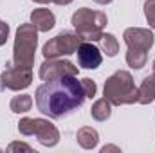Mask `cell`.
<instances>
[{
	"label": "cell",
	"instance_id": "17",
	"mask_svg": "<svg viewBox=\"0 0 155 153\" xmlns=\"http://www.w3.org/2000/svg\"><path fill=\"white\" fill-rule=\"evenodd\" d=\"M146 60H148V52H144V50L128 49V52H126V63L132 69H143L146 65Z\"/></svg>",
	"mask_w": 155,
	"mask_h": 153
},
{
	"label": "cell",
	"instance_id": "8",
	"mask_svg": "<svg viewBox=\"0 0 155 153\" xmlns=\"http://www.w3.org/2000/svg\"><path fill=\"white\" fill-rule=\"evenodd\" d=\"M123 38L128 49H135V50H144L148 52L153 47L155 36L150 29H143V27H128L123 33Z\"/></svg>",
	"mask_w": 155,
	"mask_h": 153
},
{
	"label": "cell",
	"instance_id": "9",
	"mask_svg": "<svg viewBox=\"0 0 155 153\" xmlns=\"http://www.w3.org/2000/svg\"><path fill=\"white\" fill-rule=\"evenodd\" d=\"M78 54V63H79V67H83V69H97L99 65H101V61H103V56H101V50L92 43V41H81V45L78 47L76 50Z\"/></svg>",
	"mask_w": 155,
	"mask_h": 153
},
{
	"label": "cell",
	"instance_id": "24",
	"mask_svg": "<svg viewBox=\"0 0 155 153\" xmlns=\"http://www.w3.org/2000/svg\"><path fill=\"white\" fill-rule=\"evenodd\" d=\"M52 2H54L56 5H69L72 0H52Z\"/></svg>",
	"mask_w": 155,
	"mask_h": 153
},
{
	"label": "cell",
	"instance_id": "4",
	"mask_svg": "<svg viewBox=\"0 0 155 153\" xmlns=\"http://www.w3.org/2000/svg\"><path fill=\"white\" fill-rule=\"evenodd\" d=\"M107 22L108 20L103 11H92L88 7H81L72 15V25L83 41H99Z\"/></svg>",
	"mask_w": 155,
	"mask_h": 153
},
{
	"label": "cell",
	"instance_id": "16",
	"mask_svg": "<svg viewBox=\"0 0 155 153\" xmlns=\"http://www.w3.org/2000/svg\"><path fill=\"white\" fill-rule=\"evenodd\" d=\"M99 47H101V50L107 54V56H110V58H114L117 52H119V43H117V38L114 34H110V33H103V36L99 38Z\"/></svg>",
	"mask_w": 155,
	"mask_h": 153
},
{
	"label": "cell",
	"instance_id": "23",
	"mask_svg": "<svg viewBox=\"0 0 155 153\" xmlns=\"http://www.w3.org/2000/svg\"><path fill=\"white\" fill-rule=\"evenodd\" d=\"M107 151H121L117 146H105L103 150H101V153H107Z\"/></svg>",
	"mask_w": 155,
	"mask_h": 153
},
{
	"label": "cell",
	"instance_id": "6",
	"mask_svg": "<svg viewBox=\"0 0 155 153\" xmlns=\"http://www.w3.org/2000/svg\"><path fill=\"white\" fill-rule=\"evenodd\" d=\"M33 81V70L29 67L16 65L15 61H9L5 65V70L0 76V86L5 90H24Z\"/></svg>",
	"mask_w": 155,
	"mask_h": 153
},
{
	"label": "cell",
	"instance_id": "15",
	"mask_svg": "<svg viewBox=\"0 0 155 153\" xmlns=\"http://www.w3.org/2000/svg\"><path fill=\"white\" fill-rule=\"evenodd\" d=\"M31 106H33V97H31L29 94L15 96V97L11 99V103H9V108H11V112H15V114H25V112L31 110Z\"/></svg>",
	"mask_w": 155,
	"mask_h": 153
},
{
	"label": "cell",
	"instance_id": "19",
	"mask_svg": "<svg viewBox=\"0 0 155 153\" xmlns=\"http://www.w3.org/2000/svg\"><path fill=\"white\" fill-rule=\"evenodd\" d=\"M144 16L150 24V27L155 29V0H146L144 2Z\"/></svg>",
	"mask_w": 155,
	"mask_h": 153
},
{
	"label": "cell",
	"instance_id": "5",
	"mask_svg": "<svg viewBox=\"0 0 155 153\" xmlns=\"http://www.w3.org/2000/svg\"><path fill=\"white\" fill-rule=\"evenodd\" d=\"M83 38L72 33V31H61L60 34H56L54 38H51L41 49L45 60H52V58H61V56H69L74 54L78 47L81 45Z\"/></svg>",
	"mask_w": 155,
	"mask_h": 153
},
{
	"label": "cell",
	"instance_id": "3",
	"mask_svg": "<svg viewBox=\"0 0 155 153\" xmlns=\"http://www.w3.org/2000/svg\"><path fill=\"white\" fill-rule=\"evenodd\" d=\"M38 45V29L35 24H22L16 29V38L13 45V61L22 67L33 69L35 52Z\"/></svg>",
	"mask_w": 155,
	"mask_h": 153
},
{
	"label": "cell",
	"instance_id": "14",
	"mask_svg": "<svg viewBox=\"0 0 155 153\" xmlns=\"http://www.w3.org/2000/svg\"><path fill=\"white\" fill-rule=\"evenodd\" d=\"M112 114V103L107 99V97H103V99H97L94 105H92V108H90V115L96 119V121H107L108 117Z\"/></svg>",
	"mask_w": 155,
	"mask_h": 153
},
{
	"label": "cell",
	"instance_id": "10",
	"mask_svg": "<svg viewBox=\"0 0 155 153\" xmlns=\"http://www.w3.org/2000/svg\"><path fill=\"white\" fill-rule=\"evenodd\" d=\"M33 135H36V139L40 141V144H43V146H47V148L56 146L58 141H60V132H58V128H56L51 121H47V119H35V133H33Z\"/></svg>",
	"mask_w": 155,
	"mask_h": 153
},
{
	"label": "cell",
	"instance_id": "7",
	"mask_svg": "<svg viewBox=\"0 0 155 153\" xmlns=\"http://www.w3.org/2000/svg\"><path fill=\"white\" fill-rule=\"evenodd\" d=\"M40 79L43 81H51V79H60L65 76H78V67H74V63L67 61V60H45L40 65Z\"/></svg>",
	"mask_w": 155,
	"mask_h": 153
},
{
	"label": "cell",
	"instance_id": "22",
	"mask_svg": "<svg viewBox=\"0 0 155 153\" xmlns=\"http://www.w3.org/2000/svg\"><path fill=\"white\" fill-rule=\"evenodd\" d=\"M7 36H9V25L0 20V47L7 41Z\"/></svg>",
	"mask_w": 155,
	"mask_h": 153
},
{
	"label": "cell",
	"instance_id": "1",
	"mask_svg": "<svg viewBox=\"0 0 155 153\" xmlns=\"http://www.w3.org/2000/svg\"><path fill=\"white\" fill-rule=\"evenodd\" d=\"M36 106L43 115L51 119H61L71 115L85 103V92L76 76L45 81L36 88Z\"/></svg>",
	"mask_w": 155,
	"mask_h": 153
},
{
	"label": "cell",
	"instance_id": "21",
	"mask_svg": "<svg viewBox=\"0 0 155 153\" xmlns=\"http://www.w3.org/2000/svg\"><path fill=\"white\" fill-rule=\"evenodd\" d=\"M7 151L9 153H15V151H27V153H33V148L25 142H11L7 146Z\"/></svg>",
	"mask_w": 155,
	"mask_h": 153
},
{
	"label": "cell",
	"instance_id": "27",
	"mask_svg": "<svg viewBox=\"0 0 155 153\" xmlns=\"http://www.w3.org/2000/svg\"><path fill=\"white\" fill-rule=\"evenodd\" d=\"M152 67H153V74H155V60H153V65H152Z\"/></svg>",
	"mask_w": 155,
	"mask_h": 153
},
{
	"label": "cell",
	"instance_id": "11",
	"mask_svg": "<svg viewBox=\"0 0 155 153\" xmlns=\"http://www.w3.org/2000/svg\"><path fill=\"white\" fill-rule=\"evenodd\" d=\"M31 24L36 25V29H38L40 33H47V31H51L54 27L56 18H54L52 11L41 7V9H35L31 13Z\"/></svg>",
	"mask_w": 155,
	"mask_h": 153
},
{
	"label": "cell",
	"instance_id": "18",
	"mask_svg": "<svg viewBox=\"0 0 155 153\" xmlns=\"http://www.w3.org/2000/svg\"><path fill=\"white\" fill-rule=\"evenodd\" d=\"M18 132H20L22 135H33V133H35V119H31V117L20 119V122H18Z\"/></svg>",
	"mask_w": 155,
	"mask_h": 153
},
{
	"label": "cell",
	"instance_id": "12",
	"mask_svg": "<svg viewBox=\"0 0 155 153\" xmlns=\"http://www.w3.org/2000/svg\"><path fill=\"white\" fill-rule=\"evenodd\" d=\"M155 99V74H150L143 79L141 86L137 88V103L150 105Z\"/></svg>",
	"mask_w": 155,
	"mask_h": 153
},
{
	"label": "cell",
	"instance_id": "2",
	"mask_svg": "<svg viewBox=\"0 0 155 153\" xmlns=\"http://www.w3.org/2000/svg\"><path fill=\"white\" fill-rule=\"evenodd\" d=\"M103 94L114 106L137 103V88H135L134 77L126 70H117L108 77L105 81Z\"/></svg>",
	"mask_w": 155,
	"mask_h": 153
},
{
	"label": "cell",
	"instance_id": "20",
	"mask_svg": "<svg viewBox=\"0 0 155 153\" xmlns=\"http://www.w3.org/2000/svg\"><path fill=\"white\" fill-rule=\"evenodd\" d=\"M81 86H83V92H85L87 97H94L96 92H97V86H96V83L90 77H83L81 79Z\"/></svg>",
	"mask_w": 155,
	"mask_h": 153
},
{
	"label": "cell",
	"instance_id": "25",
	"mask_svg": "<svg viewBox=\"0 0 155 153\" xmlns=\"http://www.w3.org/2000/svg\"><path fill=\"white\" fill-rule=\"evenodd\" d=\"M96 4H101V5H107V4H110L112 0H94Z\"/></svg>",
	"mask_w": 155,
	"mask_h": 153
},
{
	"label": "cell",
	"instance_id": "26",
	"mask_svg": "<svg viewBox=\"0 0 155 153\" xmlns=\"http://www.w3.org/2000/svg\"><path fill=\"white\" fill-rule=\"evenodd\" d=\"M33 2H38V4H49V2H52V0H33Z\"/></svg>",
	"mask_w": 155,
	"mask_h": 153
},
{
	"label": "cell",
	"instance_id": "13",
	"mask_svg": "<svg viewBox=\"0 0 155 153\" xmlns=\"http://www.w3.org/2000/svg\"><path fill=\"white\" fill-rule=\"evenodd\" d=\"M76 141L83 150H94L97 146V142H99V133L90 126H83V128L78 130Z\"/></svg>",
	"mask_w": 155,
	"mask_h": 153
}]
</instances>
